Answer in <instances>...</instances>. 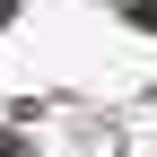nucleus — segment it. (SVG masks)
I'll list each match as a JSON object with an SVG mask.
<instances>
[{"instance_id":"f257e3e1","label":"nucleus","mask_w":157,"mask_h":157,"mask_svg":"<svg viewBox=\"0 0 157 157\" xmlns=\"http://www.w3.org/2000/svg\"><path fill=\"white\" fill-rule=\"evenodd\" d=\"M0 26H9V0H0Z\"/></svg>"}]
</instances>
